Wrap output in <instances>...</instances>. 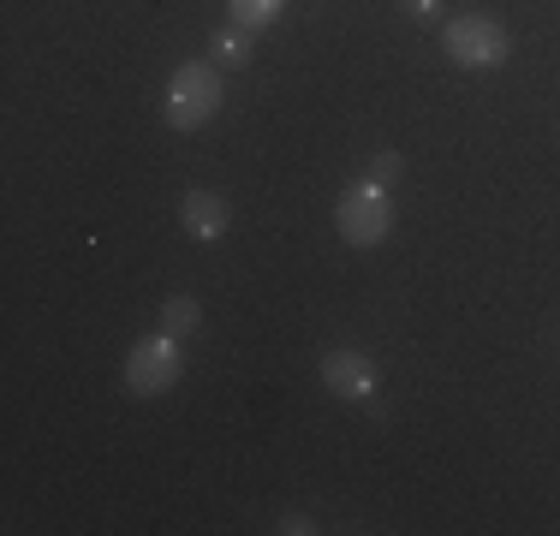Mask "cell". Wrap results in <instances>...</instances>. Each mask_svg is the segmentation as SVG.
<instances>
[{"instance_id":"6da1fadb","label":"cell","mask_w":560,"mask_h":536,"mask_svg":"<svg viewBox=\"0 0 560 536\" xmlns=\"http://www.w3.org/2000/svg\"><path fill=\"white\" fill-rule=\"evenodd\" d=\"M221 96H226V84H221L215 60H179L173 78H167L162 114H167L173 131H197V126H209V119L221 114Z\"/></svg>"},{"instance_id":"7a4b0ae2","label":"cell","mask_w":560,"mask_h":536,"mask_svg":"<svg viewBox=\"0 0 560 536\" xmlns=\"http://www.w3.org/2000/svg\"><path fill=\"white\" fill-rule=\"evenodd\" d=\"M335 226H340V238L352 250H376L382 238L394 233V203H388V185H376L364 173V179H352L340 191V209H335Z\"/></svg>"},{"instance_id":"3957f363","label":"cell","mask_w":560,"mask_h":536,"mask_svg":"<svg viewBox=\"0 0 560 536\" xmlns=\"http://www.w3.org/2000/svg\"><path fill=\"white\" fill-rule=\"evenodd\" d=\"M442 48L465 72H489V66H501L513 54V31H506L495 12H459V19H447Z\"/></svg>"},{"instance_id":"277c9868","label":"cell","mask_w":560,"mask_h":536,"mask_svg":"<svg viewBox=\"0 0 560 536\" xmlns=\"http://www.w3.org/2000/svg\"><path fill=\"white\" fill-rule=\"evenodd\" d=\"M179 375H185V352H179V340H173V334H150V340H138L126 352V394L131 399L167 394Z\"/></svg>"},{"instance_id":"5b68a950","label":"cell","mask_w":560,"mask_h":536,"mask_svg":"<svg viewBox=\"0 0 560 536\" xmlns=\"http://www.w3.org/2000/svg\"><path fill=\"white\" fill-rule=\"evenodd\" d=\"M316 382L328 387L335 399H352V406H370L382 387V370L370 352H358V346H328L323 358H316Z\"/></svg>"},{"instance_id":"8992f818","label":"cell","mask_w":560,"mask_h":536,"mask_svg":"<svg viewBox=\"0 0 560 536\" xmlns=\"http://www.w3.org/2000/svg\"><path fill=\"white\" fill-rule=\"evenodd\" d=\"M179 226L197 245H215V238H226V226H233V203L221 191H209V185H191L179 197Z\"/></svg>"},{"instance_id":"52a82bcc","label":"cell","mask_w":560,"mask_h":536,"mask_svg":"<svg viewBox=\"0 0 560 536\" xmlns=\"http://www.w3.org/2000/svg\"><path fill=\"white\" fill-rule=\"evenodd\" d=\"M203 328V304L191 299V292H173V299L162 304V334H173V340H185V334Z\"/></svg>"},{"instance_id":"ba28073f","label":"cell","mask_w":560,"mask_h":536,"mask_svg":"<svg viewBox=\"0 0 560 536\" xmlns=\"http://www.w3.org/2000/svg\"><path fill=\"white\" fill-rule=\"evenodd\" d=\"M209 60L215 66H250V31L245 24H221V31L209 36Z\"/></svg>"},{"instance_id":"9c48e42d","label":"cell","mask_w":560,"mask_h":536,"mask_svg":"<svg viewBox=\"0 0 560 536\" xmlns=\"http://www.w3.org/2000/svg\"><path fill=\"white\" fill-rule=\"evenodd\" d=\"M280 7H287V0H226L233 24H245V31H269V24L280 19Z\"/></svg>"},{"instance_id":"30bf717a","label":"cell","mask_w":560,"mask_h":536,"mask_svg":"<svg viewBox=\"0 0 560 536\" xmlns=\"http://www.w3.org/2000/svg\"><path fill=\"white\" fill-rule=\"evenodd\" d=\"M399 173H406V155H399V150H376V155H370V179H376V185H394Z\"/></svg>"},{"instance_id":"8fae6325","label":"cell","mask_w":560,"mask_h":536,"mask_svg":"<svg viewBox=\"0 0 560 536\" xmlns=\"http://www.w3.org/2000/svg\"><path fill=\"white\" fill-rule=\"evenodd\" d=\"M275 531H280V536H311L316 525H311L304 513H280V518H275Z\"/></svg>"},{"instance_id":"7c38bea8","label":"cell","mask_w":560,"mask_h":536,"mask_svg":"<svg viewBox=\"0 0 560 536\" xmlns=\"http://www.w3.org/2000/svg\"><path fill=\"white\" fill-rule=\"evenodd\" d=\"M399 12H406V19H435V12H442V0H394Z\"/></svg>"}]
</instances>
